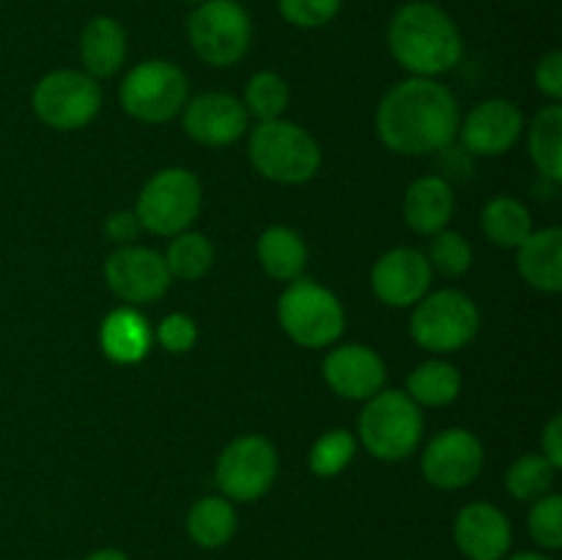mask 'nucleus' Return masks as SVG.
Instances as JSON below:
<instances>
[{"label": "nucleus", "mask_w": 562, "mask_h": 560, "mask_svg": "<svg viewBox=\"0 0 562 560\" xmlns=\"http://www.w3.org/2000/svg\"><path fill=\"white\" fill-rule=\"evenodd\" d=\"M322 371L333 393L349 401H368L379 390H384V382H387L384 360L362 344L335 346L324 357Z\"/></svg>", "instance_id": "a211bd4d"}, {"label": "nucleus", "mask_w": 562, "mask_h": 560, "mask_svg": "<svg viewBox=\"0 0 562 560\" xmlns=\"http://www.w3.org/2000/svg\"><path fill=\"white\" fill-rule=\"evenodd\" d=\"M104 231L113 242H121V245H130V242L137 239L140 234V220H137L135 212H113L104 223Z\"/></svg>", "instance_id": "e433bc0d"}, {"label": "nucleus", "mask_w": 562, "mask_h": 560, "mask_svg": "<svg viewBox=\"0 0 562 560\" xmlns=\"http://www.w3.org/2000/svg\"><path fill=\"white\" fill-rule=\"evenodd\" d=\"M483 234L492 245L516 250L532 234V214L521 201L510 195H497L483 206Z\"/></svg>", "instance_id": "a878e982"}, {"label": "nucleus", "mask_w": 562, "mask_h": 560, "mask_svg": "<svg viewBox=\"0 0 562 560\" xmlns=\"http://www.w3.org/2000/svg\"><path fill=\"white\" fill-rule=\"evenodd\" d=\"M278 322L294 344L324 349L344 335L346 313L333 291L313 280L296 278L280 294Z\"/></svg>", "instance_id": "39448f33"}, {"label": "nucleus", "mask_w": 562, "mask_h": 560, "mask_svg": "<svg viewBox=\"0 0 562 560\" xmlns=\"http://www.w3.org/2000/svg\"><path fill=\"white\" fill-rule=\"evenodd\" d=\"M461 143L475 157H499L519 143L525 132V115L510 99H486L477 104L464 124H459Z\"/></svg>", "instance_id": "2eb2a0df"}, {"label": "nucleus", "mask_w": 562, "mask_h": 560, "mask_svg": "<svg viewBox=\"0 0 562 560\" xmlns=\"http://www.w3.org/2000/svg\"><path fill=\"white\" fill-rule=\"evenodd\" d=\"M165 267L170 278L179 280H201L214 264V247L198 231H181L170 239L168 253H165Z\"/></svg>", "instance_id": "cd10ccee"}, {"label": "nucleus", "mask_w": 562, "mask_h": 560, "mask_svg": "<svg viewBox=\"0 0 562 560\" xmlns=\"http://www.w3.org/2000/svg\"><path fill=\"white\" fill-rule=\"evenodd\" d=\"M157 340L173 355H184L195 346L198 327L190 316L184 313H168L157 327Z\"/></svg>", "instance_id": "f704fd0d"}, {"label": "nucleus", "mask_w": 562, "mask_h": 560, "mask_svg": "<svg viewBox=\"0 0 562 560\" xmlns=\"http://www.w3.org/2000/svg\"><path fill=\"white\" fill-rule=\"evenodd\" d=\"M241 104H245L247 115H256L258 121L280 119L289 108V82L278 71H256L247 80Z\"/></svg>", "instance_id": "c756f323"}, {"label": "nucleus", "mask_w": 562, "mask_h": 560, "mask_svg": "<svg viewBox=\"0 0 562 560\" xmlns=\"http://www.w3.org/2000/svg\"><path fill=\"white\" fill-rule=\"evenodd\" d=\"M258 264L263 272L274 280H291L302 278L307 267V245L300 236V231L289 228V225H269L261 236H258Z\"/></svg>", "instance_id": "5701e85b"}, {"label": "nucleus", "mask_w": 562, "mask_h": 560, "mask_svg": "<svg viewBox=\"0 0 562 560\" xmlns=\"http://www.w3.org/2000/svg\"><path fill=\"white\" fill-rule=\"evenodd\" d=\"M181 3H190V5H198V3H203V0H181Z\"/></svg>", "instance_id": "a19ab883"}, {"label": "nucleus", "mask_w": 562, "mask_h": 560, "mask_svg": "<svg viewBox=\"0 0 562 560\" xmlns=\"http://www.w3.org/2000/svg\"><path fill=\"white\" fill-rule=\"evenodd\" d=\"M190 97L187 75L176 64L151 58L130 69L119 88L121 108L143 124H165L184 110Z\"/></svg>", "instance_id": "1a4fd4ad"}, {"label": "nucleus", "mask_w": 562, "mask_h": 560, "mask_svg": "<svg viewBox=\"0 0 562 560\" xmlns=\"http://www.w3.org/2000/svg\"><path fill=\"white\" fill-rule=\"evenodd\" d=\"M104 280L119 300L130 305L157 302L170 289L165 258L151 247L124 245L104 261Z\"/></svg>", "instance_id": "ddd939ff"}, {"label": "nucleus", "mask_w": 562, "mask_h": 560, "mask_svg": "<svg viewBox=\"0 0 562 560\" xmlns=\"http://www.w3.org/2000/svg\"><path fill=\"white\" fill-rule=\"evenodd\" d=\"M371 289L390 307L417 305L431 289V264L415 247H393L373 264Z\"/></svg>", "instance_id": "4468645a"}, {"label": "nucleus", "mask_w": 562, "mask_h": 560, "mask_svg": "<svg viewBox=\"0 0 562 560\" xmlns=\"http://www.w3.org/2000/svg\"><path fill=\"white\" fill-rule=\"evenodd\" d=\"M503 560H552L549 555H541V552H516L510 555V558H503Z\"/></svg>", "instance_id": "ea45409f"}, {"label": "nucleus", "mask_w": 562, "mask_h": 560, "mask_svg": "<svg viewBox=\"0 0 562 560\" xmlns=\"http://www.w3.org/2000/svg\"><path fill=\"white\" fill-rule=\"evenodd\" d=\"M541 456L560 470L562 467V417L554 415L541 434Z\"/></svg>", "instance_id": "4c0bfd02"}, {"label": "nucleus", "mask_w": 562, "mask_h": 560, "mask_svg": "<svg viewBox=\"0 0 562 560\" xmlns=\"http://www.w3.org/2000/svg\"><path fill=\"white\" fill-rule=\"evenodd\" d=\"M357 453V439L346 428H333L318 437L311 448V472L318 478H335L351 464Z\"/></svg>", "instance_id": "7c9ffc66"}, {"label": "nucleus", "mask_w": 562, "mask_h": 560, "mask_svg": "<svg viewBox=\"0 0 562 560\" xmlns=\"http://www.w3.org/2000/svg\"><path fill=\"white\" fill-rule=\"evenodd\" d=\"M236 527H239V516H236L234 503L217 494L201 497L187 514V536L203 549L225 547L234 538Z\"/></svg>", "instance_id": "b1692460"}, {"label": "nucleus", "mask_w": 562, "mask_h": 560, "mask_svg": "<svg viewBox=\"0 0 562 560\" xmlns=\"http://www.w3.org/2000/svg\"><path fill=\"white\" fill-rule=\"evenodd\" d=\"M387 47L401 69L412 77H439L459 66L464 38L442 5L431 0H409L390 20Z\"/></svg>", "instance_id": "f03ea898"}, {"label": "nucleus", "mask_w": 562, "mask_h": 560, "mask_svg": "<svg viewBox=\"0 0 562 560\" xmlns=\"http://www.w3.org/2000/svg\"><path fill=\"white\" fill-rule=\"evenodd\" d=\"M481 329V311L459 289H442L426 294L412 313L409 333L415 344L426 351L448 355L459 351L475 340Z\"/></svg>", "instance_id": "0eeeda50"}, {"label": "nucleus", "mask_w": 562, "mask_h": 560, "mask_svg": "<svg viewBox=\"0 0 562 560\" xmlns=\"http://www.w3.org/2000/svg\"><path fill=\"white\" fill-rule=\"evenodd\" d=\"M181 113H184L181 124H184L187 135L206 148H223L236 143L247 132V121H250L245 104L223 91L201 93L187 102Z\"/></svg>", "instance_id": "dca6fc26"}, {"label": "nucleus", "mask_w": 562, "mask_h": 560, "mask_svg": "<svg viewBox=\"0 0 562 560\" xmlns=\"http://www.w3.org/2000/svg\"><path fill=\"white\" fill-rule=\"evenodd\" d=\"M86 560H130V555L121 552V549L108 547V549H97V552L88 555Z\"/></svg>", "instance_id": "58836bf2"}, {"label": "nucleus", "mask_w": 562, "mask_h": 560, "mask_svg": "<svg viewBox=\"0 0 562 560\" xmlns=\"http://www.w3.org/2000/svg\"><path fill=\"white\" fill-rule=\"evenodd\" d=\"M80 58L93 80L113 77L126 58V31L115 16L97 14L80 33Z\"/></svg>", "instance_id": "412c9836"}, {"label": "nucleus", "mask_w": 562, "mask_h": 560, "mask_svg": "<svg viewBox=\"0 0 562 560\" xmlns=\"http://www.w3.org/2000/svg\"><path fill=\"white\" fill-rule=\"evenodd\" d=\"M453 541L467 560H503L514 544V530L503 508L470 503L456 516Z\"/></svg>", "instance_id": "f3484780"}, {"label": "nucleus", "mask_w": 562, "mask_h": 560, "mask_svg": "<svg viewBox=\"0 0 562 560\" xmlns=\"http://www.w3.org/2000/svg\"><path fill=\"white\" fill-rule=\"evenodd\" d=\"M456 212V192L442 176H420L404 192V223L415 234H437Z\"/></svg>", "instance_id": "aec40b11"}, {"label": "nucleus", "mask_w": 562, "mask_h": 560, "mask_svg": "<svg viewBox=\"0 0 562 560\" xmlns=\"http://www.w3.org/2000/svg\"><path fill=\"white\" fill-rule=\"evenodd\" d=\"M536 86L543 97H549L552 102L562 99V53L552 49V53L543 55L536 66Z\"/></svg>", "instance_id": "c9c22d12"}, {"label": "nucleus", "mask_w": 562, "mask_h": 560, "mask_svg": "<svg viewBox=\"0 0 562 560\" xmlns=\"http://www.w3.org/2000/svg\"><path fill=\"white\" fill-rule=\"evenodd\" d=\"M190 47L203 64L234 66L252 42V20L239 0H203L187 20Z\"/></svg>", "instance_id": "423d86ee"}, {"label": "nucleus", "mask_w": 562, "mask_h": 560, "mask_svg": "<svg viewBox=\"0 0 562 560\" xmlns=\"http://www.w3.org/2000/svg\"><path fill=\"white\" fill-rule=\"evenodd\" d=\"M527 143L538 173L549 181H562V108L558 102L538 110Z\"/></svg>", "instance_id": "393cba45"}, {"label": "nucleus", "mask_w": 562, "mask_h": 560, "mask_svg": "<svg viewBox=\"0 0 562 560\" xmlns=\"http://www.w3.org/2000/svg\"><path fill=\"white\" fill-rule=\"evenodd\" d=\"M516 269L527 285L543 294H558L562 289V228L532 231L516 247Z\"/></svg>", "instance_id": "6ab92c4d"}, {"label": "nucleus", "mask_w": 562, "mask_h": 560, "mask_svg": "<svg viewBox=\"0 0 562 560\" xmlns=\"http://www.w3.org/2000/svg\"><path fill=\"white\" fill-rule=\"evenodd\" d=\"M344 0H278L280 16H283L289 25L305 27H324L338 16Z\"/></svg>", "instance_id": "72a5a7b5"}, {"label": "nucleus", "mask_w": 562, "mask_h": 560, "mask_svg": "<svg viewBox=\"0 0 562 560\" xmlns=\"http://www.w3.org/2000/svg\"><path fill=\"white\" fill-rule=\"evenodd\" d=\"M483 459V445L475 434L467 428H445L423 450L420 470L434 489L456 492L477 481Z\"/></svg>", "instance_id": "f8f14e48"}, {"label": "nucleus", "mask_w": 562, "mask_h": 560, "mask_svg": "<svg viewBox=\"0 0 562 560\" xmlns=\"http://www.w3.org/2000/svg\"><path fill=\"white\" fill-rule=\"evenodd\" d=\"M459 102L434 77H406L395 82L376 108V135L401 157L445 152L459 135Z\"/></svg>", "instance_id": "f257e3e1"}, {"label": "nucleus", "mask_w": 562, "mask_h": 560, "mask_svg": "<svg viewBox=\"0 0 562 560\" xmlns=\"http://www.w3.org/2000/svg\"><path fill=\"white\" fill-rule=\"evenodd\" d=\"M247 157L256 173L274 184H305L322 168V146L294 121H258L247 141Z\"/></svg>", "instance_id": "7ed1b4c3"}, {"label": "nucleus", "mask_w": 562, "mask_h": 560, "mask_svg": "<svg viewBox=\"0 0 562 560\" xmlns=\"http://www.w3.org/2000/svg\"><path fill=\"white\" fill-rule=\"evenodd\" d=\"M527 530L532 541L547 552L562 549V497L560 494H543L532 503L527 516Z\"/></svg>", "instance_id": "473e14b6"}, {"label": "nucleus", "mask_w": 562, "mask_h": 560, "mask_svg": "<svg viewBox=\"0 0 562 560\" xmlns=\"http://www.w3.org/2000/svg\"><path fill=\"white\" fill-rule=\"evenodd\" d=\"M99 344L113 362H140L151 351V327L135 307H119L102 322Z\"/></svg>", "instance_id": "4be33fe9"}, {"label": "nucleus", "mask_w": 562, "mask_h": 560, "mask_svg": "<svg viewBox=\"0 0 562 560\" xmlns=\"http://www.w3.org/2000/svg\"><path fill=\"white\" fill-rule=\"evenodd\" d=\"M426 258L431 264V269L442 272L445 278H461L472 267V247L464 234L442 228L437 234H431Z\"/></svg>", "instance_id": "2f4dec72"}, {"label": "nucleus", "mask_w": 562, "mask_h": 560, "mask_svg": "<svg viewBox=\"0 0 562 560\" xmlns=\"http://www.w3.org/2000/svg\"><path fill=\"white\" fill-rule=\"evenodd\" d=\"M278 450L261 434H245L223 448L217 459V486L234 503H256L278 478Z\"/></svg>", "instance_id": "9b49d317"}, {"label": "nucleus", "mask_w": 562, "mask_h": 560, "mask_svg": "<svg viewBox=\"0 0 562 560\" xmlns=\"http://www.w3.org/2000/svg\"><path fill=\"white\" fill-rule=\"evenodd\" d=\"M357 434L379 461H404L423 439V412L404 390H379L357 421Z\"/></svg>", "instance_id": "20e7f679"}, {"label": "nucleus", "mask_w": 562, "mask_h": 560, "mask_svg": "<svg viewBox=\"0 0 562 560\" xmlns=\"http://www.w3.org/2000/svg\"><path fill=\"white\" fill-rule=\"evenodd\" d=\"M461 393L459 368L445 360H428L406 377V395L417 406L453 404Z\"/></svg>", "instance_id": "bb28decb"}, {"label": "nucleus", "mask_w": 562, "mask_h": 560, "mask_svg": "<svg viewBox=\"0 0 562 560\" xmlns=\"http://www.w3.org/2000/svg\"><path fill=\"white\" fill-rule=\"evenodd\" d=\"M554 467L543 459L541 453H525L508 467L505 475V486H508L510 497L521 500V503H536L538 497L549 494L554 483Z\"/></svg>", "instance_id": "c85d7f7f"}, {"label": "nucleus", "mask_w": 562, "mask_h": 560, "mask_svg": "<svg viewBox=\"0 0 562 560\" xmlns=\"http://www.w3.org/2000/svg\"><path fill=\"white\" fill-rule=\"evenodd\" d=\"M201 181L192 170L165 168L143 184L135 214L140 220V228L157 236H176L181 231H190V225L201 214Z\"/></svg>", "instance_id": "6e6552de"}, {"label": "nucleus", "mask_w": 562, "mask_h": 560, "mask_svg": "<svg viewBox=\"0 0 562 560\" xmlns=\"http://www.w3.org/2000/svg\"><path fill=\"white\" fill-rule=\"evenodd\" d=\"M31 104L44 126L58 132H75L97 119L99 108H102V88L86 71L58 69L36 82Z\"/></svg>", "instance_id": "9d476101"}]
</instances>
